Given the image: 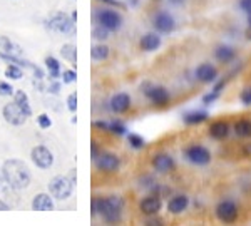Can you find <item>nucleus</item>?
Segmentation results:
<instances>
[{
    "label": "nucleus",
    "instance_id": "nucleus-47",
    "mask_svg": "<svg viewBox=\"0 0 251 226\" xmlns=\"http://www.w3.org/2000/svg\"><path fill=\"white\" fill-rule=\"evenodd\" d=\"M169 2H171L173 5H181V3H184L186 0H169Z\"/></svg>",
    "mask_w": 251,
    "mask_h": 226
},
{
    "label": "nucleus",
    "instance_id": "nucleus-23",
    "mask_svg": "<svg viewBox=\"0 0 251 226\" xmlns=\"http://www.w3.org/2000/svg\"><path fill=\"white\" fill-rule=\"evenodd\" d=\"M2 54H7V55H19L20 57V54H22V50H20V47L19 46H15L14 42L9 39V37H5V35H2L0 37V55Z\"/></svg>",
    "mask_w": 251,
    "mask_h": 226
},
{
    "label": "nucleus",
    "instance_id": "nucleus-42",
    "mask_svg": "<svg viewBox=\"0 0 251 226\" xmlns=\"http://www.w3.org/2000/svg\"><path fill=\"white\" fill-rule=\"evenodd\" d=\"M240 7L245 14L251 15V0H240Z\"/></svg>",
    "mask_w": 251,
    "mask_h": 226
},
{
    "label": "nucleus",
    "instance_id": "nucleus-2",
    "mask_svg": "<svg viewBox=\"0 0 251 226\" xmlns=\"http://www.w3.org/2000/svg\"><path fill=\"white\" fill-rule=\"evenodd\" d=\"M2 173H3V177H5L10 184H14L17 189H24L30 184V171L24 161H19V159L5 161L2 166Z\"/></svg>",
    "mask_w": 251,
    "mask_h": 226
},
{
    "label": "nucleus",
    "instance_id": "nucleus-48",
    "mask_svg": "<svg viewBox=\"0 0 251 226\" xmlns=\"http://www.w3.org/2000/svg\"><path fill=\"white\" fill-rule=\"evenodd\" d=\"M245 154H246V156H251V144H246V148H245Z\"/></svg>",
    "mask_w": 251,
    "mask_h": 226
},
{
    "label": "nucleus",
    "instance_id": "nucleus-43",
    "mask_svg": "<svg viewBox=\"0 0 251 226\" xmlns=\"http://www.w3.org/2000/svg\"><path fill=\"white\" fill-rule=\"evenodd\" d=\"M94 126L100 131H109V123H106V121H96Z\"/></svg>",
    "mask_w": 251,
    "mask_h": 226
},
{
    "label": "nucleus",
    "instance_id": "nucleus-31",
    "mask_svg": "<svg viewBox=\"0 0 251 226\" xmlns=\"http://www.w3.org/2000/svg\"><path fill=\"white\" fill-rule=\"evenodd\" d=\"M109 132L116 136H124L127 132V127L123 121H112V123H109Z\"/></svg>",
    "mask_w": 251,
    "mask_h": 226
},
{
    "label": "nucleus",
    "instance_id": "nucleus-18",
    "mask_svg": "<svg viewBox=\"0 0 251 226\" xmlns=\"http://www.w3.org/2000/svg\"><path fill=\"white\" fill-rule=\"evenodd\" d=\"M32 209L34 211H52L54 209V196L47 193L35 195L32 200Z\"/></svg>",
    "mask_w": 251,
    "mask_h": 226
},
{
    "label": "nucleus",
    "instance_id": "nucleus-10",
    "mask_svg": "<svg viewBox=\"0 0 251 226\" xmlns=\"http://www.w3.org/2000/svg\"><path fill=\"white\" fill-rule=\"evenodd\" d=\"M19 189L10 184L9 181L3 177L0 179V203L7 208H14L15 204L19 203V195H17Z\"/></svg>",
    "mask_w": 251,
    "mask_h": 226
},
{
    "label": "nucleus",
    "instance_id": "nucleus-14",
    "mask_svg": "<svg viewBox=\"0 0 251 226\" xmlns=\"http://www.w3.org/2000/svg\"><path fill=\"white\" fill-rule=\"evenodd\" d=\"M3 118H5L7 123L12 124V126H22V124L27 121V116L20 111L15 102L7 104V106L3 107Z\"/></svg>",
    "mask_w": 251,
    "mask_h": 226
},
{
    "label": "nucleus",
    "instance_id": "nucleus-39",
    "mask_svg": "<svg viewBox=\"0 0 251 226\" xmlns=\"http://www.w3.org/2000/svg\"><path fill=\"white\" fill-rule=\"evenodd\" d=\"M67 107L71 112L77 111V94H75V92H72V94L67 98Z\"/></svg>",
    "mask_w": 251,
    "mask_h": 226
},
{
    "label": "nucleus",
    "instance_id": "nucleus-35",
    "mask_svg": "<svg viewBox=\"0 0 251 226\" xmlns=\"http://www.w3.org/2000/svg\"><path fill=\"white\" fill-rule=\"evenodd\" d=\"M60 77H62L64 84H72V82H75V79H77V74H75V71H72V69H66Z\"/></svg>",
    "mask_w": 251,
    "mask_h": 226
},
{
    "label": "nucleus",
    "instance_id": "nucleus-41",
    "mask_svg": "<svg viewBox=\"0 0 251 226\" xmlns=\"http://www.w3.org/2000/svg\"><path fill=\"white\" fill-rule=\"evenodd\" d=\"M49 92H50V94H54V96H57L59 92H60V82L57 79H52V82L49 84Z\"/></svg>",
    "mask_w": 251,
    "mask_h": 226
},
{
    "label": "nucleus",
    "instance_id": "nucleus-28",
    "mask_svg": "<svg viewBox=\"0 0 251 226\" xmlns=\"http://www.w3.org/2000/svg\"><path fill=\"white\" fill-rule=\"evenodd\" d=\"M60 55L66 60H69V62L75 64L77 62V47L72 46V44H66V46H62V49H60Z\"/></svg>",
    "mask_w": 251,
    "mask_h": 226
},
{
    "label": "nucleus",
    "instance_id": "nucleus-13",
    "mask_svg": "<svg viewBox=\"0 0 251 226\" xmlns=\"http://www.w3.org/2000/svg\"><path fill=\"white\" fill-rule=\"evenodd\" d=\"M152 25L157 32H163V34H169V32L174 30L176 27V22H174V17L168 12H157L152 19Z\"/></svg>",
    "mask_w": 251,
    "mask_h": 226
},
{
    "label": "nucleus",
    "instance_id": "nucleus-24",
    "mask_svg": "<svg viewBox=\"0 0 251 226\" xmlns=\"http://www.w3.org/2000/svg\"><path fill=\"white\" fill-rule=\"evenodd\" d=\"M14 96H15L14 102L17 104L19 109L24 112V114L27 116V118H30V116H32V107H30V104H29V96H27L24 91H17V92H14Z\"/></svg>",
    "mask_w": 251,
    "mask_h": 226
},
{
    "label": "nucleus",
    "instance_id": "nucleus-20",
    "mask_svg": "<svg viewBox=\"0 0 251 226\" xmlns=\"http://www.w3.org/2000/svg\"><path fill=\"white\" fill-rule=\"evenodd\" d=\"M229 131H231V127H229V124L226 123V121H216V123H213L208 129L209 136H211L213 139H218V141L228 138Z\"/></svg>",
    "mask_w": 251,
    "mask_h": 226
},
{
    "label": "nucleus",
    "instance_id": "nucleus-21",
    "mask_svg": "<svg viewBox=\"0 0 251 226\" xmlns=\"http://www.w3.org/2000/svg\"><path fill=\"white\" fill-rule=\"evenodd\" d=\"M139 46H141V49L146 52H152L161 46V37L157 34H154V32H149V34H144L143 37H141Z\"/></svg>",
    "mask_w": 251,
    "mask_h": 226
},
{
    "label": "nucleus",
    "instance_id": "nucleus-27",
    "mask_svg": "<svg viewBox=\"0 0 251 226\" xmlns=\"http://www.w3.org/2000/svg\"><path fill=\"white\" fill-rule=\"evenodd\" d=\"M208 118H209V114L206 111H193V112L184 114L183 121L186 124H201V123H204Z\"/></svg>",
    "mask_w": 251,
    "mask_h": 226
},
{
    "label": "nucleus",
    "instance_id": "nucleus-45",
    "mask_svg": "<svg viewBox=\"0 0 251 226\" xmlns=\"http://www.w3.org/2000/svg\"><path fill=\"white\" fill-rule=\"evenodd\" d=\"M32 71H34V77H35V79H39V80H42V79H44V71L40 69V67L34 66V67H32Z\"/></svg>",
    "mask_w": 251,
    "mask_h": 226
},
{
    "label": "nucleus",
    "instance_id": "nucleus-26",
    "mask_svg": "<svg viewBox=\"0 0 251 226\" xmlns=\"http://www.w3.org/2000/svg\"><path fill=\"white\" fill-rule=\"evenodd\" d=\"M46 67L49 71V77L50 79H59L60 75H62V72H60V62L55 57H52V55L46 57Z\"/></svg>",
    "mask_w": 251,
    "mask_h": 226
},
{
    "label": "nucleus",
    "instance_id": "nucleus-12",
    "mask_svg": "<svg viewBox=\"0 0 251 226\" xmlns=\"http://www.w3.org/2000/svg\"><path fill=\"white\" fill-rule=\"evenodd\" d=\"M161 208H163V200L159 198V195H149L143 198L139 203L141 213L146 216H156L161 211Z\"/></svg>",
    "mask_w": 251,
    "mask_h": 226
},
{
    "label": "nucleus",
    "instance_id": "nucleus-9",
    "mask_svg": "<svg viewBox=\"0 0 251 226\" xmlns=\"http://www.w3.org/2000/svg\"><path fill=\"white\" fill-rule=\"evenodd\" d=\"M30 159L39 169H49L54 164V154L46 146H35L32 149Z\"/></svg>",
    "mask_w": 251,
    "mask_h": 226
},
{
    "label": "nucleus",
    "instance_id": "nucleus-6",
    "mask_svg": "<svg viewBox=\"0 0 251 226\" xmlns=\"http://www.w3.org/2000/svg\"><path fill=\"white\" fill-rule=\"evenodd\" d=\"M214 213H216V218L221 221V223H234L238 218V206H236V203H233V201L225 200L216 204Z\"/></svg>",
    "mask_w": 251,
    "mask_h": 226
},
{
    "label": "nucleus",
    "instance_id": "nucleus-4",
    "mask_svg": "<svg viewBox=\"0 0 251 226\" xmlns=\"http://www.w3.org/2000/svg\"><path fill=\"white\" fill-rule=\"evenodd\" d=\"M96 22L109 32H116L123 27V17L112 9H100L96 12Z\"/></svg>",
    "mask_w": 251,
    "mask_h": 226
},
{
    "label": "nucleus",
    "instance_id": "nucleus-33",
    "mask_svg": "<svg viewBox=\"0 0 251 226\" xmlns=\"http://www.w3.org/2000/svg\"><path fill=\"white\" fill-rule=\"evenodd\" d=\"M141 186L149 189V191H157V188H159V183H156L154 179H152L151 176H144L141 177Z\"/></svg>",
    "mask_w": 251,
    "mask_h": 226
},
{
    "label": "nucleus",
    "instance_id": "nucleus-11",
    "mask_svg": "<svg viewBox=\"0 0 251 226\" xmlns=\"http://www.w3.org/2000/svg\"><path fill=\"white\" fill-rule=\"evenodd\" d=\"M143 92L148 96V99L157 107H164L169 104V92H168V89L163 87V86H146V89Z\"/></svg>",
    "mask_w": 251,
    "mask_h": 226
},
{
    "label": "nucleus",
    "instance_id": "nucleus-8",
    "mask_svg": "<svg viewBox=\"0 0 251 226\" xmlns=\"http://www.w3.org/2000/svg\"><path fill=\"white\" fill-rule=\"evenodd\" d=\"M96 168L102 173H116L121 166V159L114 152H99V156L94 159Z\"/></svg>",
    "mask_w": 251,
    "mask_h": 226
},
{
    "label": "nucleus",
    "instance_id": "nucleus-29",
    "mask_svg": "<svg viewBox=\"0 0 251 226\" xmlns=\"http://www.w3.org/2000/svg\"><path fill=\"white\" fill-rule=\"evenodd\" d=\"M91 57L94 60H106L109 57V47L104 44H97L91 49Z\"/></svg>",
    "mask_w": 251,
    "mask_h": 226
},
{
    "label": "nucleus",
    "instance_id": "nucleus-17",
    "mask_svg": "<svg viewBox=\"0 0 251 226\" xmlns=\"http://www.w3.org/2000/svg\"><path fill=\"white\" fill-rule=\"evenodd\" d=\"M194 74H196V79L200 80V82H203V84L216 82V79H218V69L213 66V64H208V62L201 64Z\"/></svg>",
    "mask_w": 251,
    "mask_h": 226
},
{
    "label": "nucleus",
    "instance_id": "nucleus-49",
    "mask_svg": "<svg viewBox=\"0 0 251 226\" xmlns=\"http://www.w3.org/2000/svg\"><path fill=\"white\" fill-rule=\"evenodd\" d=\"M248 24H250V29H251V15H248Z\"/></svg>",
    "mask_w": 251,
    "mask_h": 226
},
{
    "label": "nucleus",
    "instance_id": "nucleus-44",
    "mask_svg": "<svg viewBox=\"0 0 251 226\" xmlns=\"http://www.w3.org/2000/svg\"><path fill=\"white\" fill-rule=\"evenodd\" d=\"M99 2L107 3V5H112V7H121V9H124V3H121L119 0H99Z\"/></svg>",
    "mask_w": 251,
    "mask_h": 226
},
{
    "label": "nucleus",
    "instance_id": "nucleus-46",
    "mask_svg": "<svg viewBox=\"0 0 251 226\" xmlns=\"http://www.w3.org/2000/svg\"><path fill=\"white\" fill-rule=\"evenodd\" d=\"M97 156H99V149H97V144L92 141V143H91V157H92V159H96Z\"/></svg>",
    "mask_w": 251,
    "mask_h": 226
},
{
    "label": "nucleus",
    "instance_id": "nucleus-16",
    "mask_svg": "<svg viewBox=\"0 0 251 226\" xmlns=\"http://www.w3.org/2000/svg\"><path fill=\"white\" fill-rule=\"evenodd\" d=\"M109 107H111V111L116 112V114H124V112H127L129 107H131V96L126 94V92L114 94L111 102H109Z\"/></svg>",
    "mask_w": 251,
    "mask_h": 226
},
{
    "label": "nucleus",
    "instance_id": "nucleus-40",
    "mask_svg": "<svg viewBox=\"0 0 251 226\" xmlns=\"http://www.w3.org/2000/svg\"><path fill=\"white\" fill-rule=\"evenodd\" d=\"M218 98H220V92H216V91L209 92V94L203 96V104H206V106H209V104H213Z\"/></svg>",
    "mask_w": 251,
    "mask_h": 226
},
{
    "label": "nucleus",
    "instance_id": "nucleus-30",
    "mask_svg": "<svg viewBox=\"0 0 251 226\" xmlns=\"http://www.w3.org/2000/svg\"><path fill=\"white\" fill-rule=\"evenodd\" d=\"M24 72L22 69H20V66H17V64H9L5 69V77H9L12 80H19L22 79Z\"/></svg>",
    "mask_w": 251,
    "mask_h": 226
},
{
    "label": "nucleus",
    "instance_id": "nucleus-34",
    "mask_svg": "<svg viewBox=\"0 0 251 226\" xmlns=\"http://www.w3.org/2000/svg\"><path fill=\"white\" fill-rule=\"evenodd\" d=\"M92 37L96 40H106V39H109V30L104 29L102 25H97L96 29L92 30Z\"/></svg>",
    "mask_w": 251,
    "mask_h": 226
},
{
    "label": "nucleus",
    "instance_id": "nucleus-1",
    "mask_svg": "<svg viewBox=\"0 0 251 226\" xmlns=\"http://www.w3.org/2000/svg\"><path fill=\"white\" fill-rule=\"evenodd\" d=\"M124 211V201L121 196H106V198H96L91 204V215H99L106 223H119L123 220Z\"/></svg>",
    "mask_w": 251,
    "mask_h": 226
},
{
    "label": "nucleus",
    "instance_id": "nucleus-37",
    "mask_svg": "<svg viewBox=\"0 0 251 226\" xmlns=\"http://www.w3.org/2000/svg\"><path fill=\"white\" fill-rule=\"evenodd\" d=\"M37 124H39V126L42 127V129H49V127L52 126V119L49 118L47 114H39V116H37Z\"/></svg>",
    "mask_w": 251,
    "mask_h": 226
},
{
    "label": "nucleus",
    "instance_id": "nucleus-15",
    "mask_svg": "<svg viewBox=\"0 0 251 226\" xmlns=\"http://www.w3.org/2000/svg\"><path fill=\"white\" fill-rule=\"evenodd\" d=\"M151 164H152V168H154V171L161 173V175H166V173L173 171L174 166H176L174 157L171 154H166V152H159V154H156L154 157H152Z\"/></svg>",
    "mask_w": 251,
    "mask_h": 226
},
{
    "label": "nucleus",
    "instance_id": "nucleus-5",
    "mask_svg": "<svg viewBox=\"0 0 251 226\" xmlns=\"http://www.w3.org/2000/svg\"><path fill=\"white\" fill-rule=\"evenodd\" d=\"M46 24L49 30L60 32V34H71V32H74V20L69 17L67 14H62V12L52 15Z\"/></svg>",
    "mask_w": 251,
    "mask_h": 226
},
{
    "label": "nucleus",
    "instance_id": "nucleus-22",
    "mask_svg": "<svg viewBox=\"0 0 251 226\" xmlns=\"http://www.w3.org/2000/svg\"><path fill=\"white\" fill-rule=\"evenodd\" d=\"M214 57L220 60L221 64H229L234 57H236V52H234V49L231 46L223 44V46L216 47V50H214Z\"/></svg>",
    "mask_w": 251,
    "mask_h": 226
},
{
    "label": "nucleus",
    "instance_id": "nucleus-32",
    "mask_svg": "<svg viewBox=\"0 0 251 226\" xmlns=\"http://www.w3.org/2000/svg\"><path fill=\"white\" fill-rule=\"evenodd\" d=\"M127 143L132 149H143L146 146L144 138H141L139 134H129L127 136Z\"/></svg>",
    "mask_w": 251,
    "mask_h": 226
},
{
    "label": "nucleus",
    "instance_id": "nucleus-3",
    "mask_svg": "<svg viewBox=\"0 0 251 226\" xmlns=\"http://www.w3.org/2000/svg\"><path fill=\"white\" fill-rule=\"evenodd\" d=\"M74 184H75L74 175H72V177L55 176L54 179H50V183H49V193L54 196V200L64 201V200H67V198H71L72 191H74Z\"/></svg>",
    "mask_w": 251,
    "mask_h": 226
},
{
    "label": "nucleus",
    "instance_id": "nucleus-38",
    "mask_svg": "<svg viewBox=\"0 0 251 226\" xmlns=\"http://www.w3.org/2000/svg\"><path fill=\"white\" fill-rule=\"evenodd\" d=\"M14 94V87L9 82H0V96L3 98H9V96Z\"/></svg>",
    "mask_w": 251,
    "mask_h": 226
},
{
    "label": "nucleus",
    "instance_id": "nucleus-36",
    "mask_svg": "<svg viewBox=\"0 0 251 226\" xmlns=\"http://www.w3.org/2000/svg\"><path fill=\"white\" fill-rule=\"evenodd\" d=\"M240 99H241V102L245 104V106H251V86L243 89L241 94H240Z\"/></svg>",
    "mask_w": 251,
    "mask_h": 226
},
{
    "label": "nucleus",
    "instance_id": "nucleus-25",
    "mask_svg": "<svg viewBox=\"0 0 251 226\" xmlns=\"http://www.w3.org/2000/svg\"><path fill=\"white\" fill-rule=\"evenodd\" d=\"M234 132L238 138L248 139L251 138V121L250 119H240L234 124Z\"/></svg>",
    "mask_w": 251,
    "mask_h": 226
},
{
    "label": "nucleus",
    "instance_id": "nucleus-19",
    "mask_svg": "<svg viewBox=\"0 0 251 226\" xmlns=\"http://www.w3.org/2000/svg\"><path fill=\"white\" fill-rule=\"evenodd\" d=\"M188 206H189V198L186 195H176L169 200L168 211L171 213V215H181L183 211H186Z\"/></svg>",
    "mask_w": 251,
    "mask_h": 226
},
{
    "label": "nucleus",
    "instance_id": "nucleus-7",
    "mask_svg": "<svg viewBox=\"0 0 251 226\" xmlns=\"http://www.w3.org/2000/svg\"><path fill=\"white\" fill-rule=\"evenodd\" d=\"M186 159L193 164H198V166H204V164L211 163V152L201 144H193L186 149Z\"/></svg>",
    "mask_w": 251,
    "mask_h": 226
}]
</instances>
